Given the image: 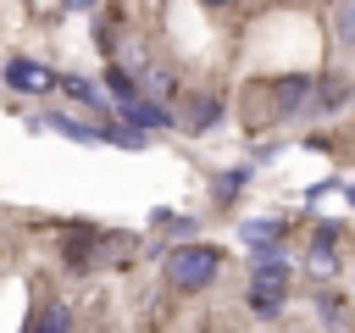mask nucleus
I'll list each match as a JSON object with an SVG mask.
<instances>
[{"label": "nucleus", "mask_w": 355, "mask_h": 333, "mask_svg": "<svg viewBox=\"0 0 355 333\" xmlns=\"http://www.w3.org/2000/svg\"><path fill=\"white\" fill-rule=\"evenodd\" d=\"M250 94H255V100H266V105H261V117H266V122H294V117H311L316 78H311V72H283V78H261Z\"/></svg>", "instance_id": "nucleus-1"}, {"label": "nucleus", "mask_w": 355, "mask_h": 333, "mask_svg": "<svg viewBox=\"0 0 355 333\" xmlns=\"http://www.w3.org/2000/svg\"><path fill=\"white\" fill-rule=\"evenodd\" d=\"M222 278V250L216 244H178L166 250V283L178 294H200Z\"/></svg>", "instance_id": "nucleus-2"}, {"label": "nucleus", "mask_w": 355, "mask_h": 333, "mask_svg": "<svg viewBox=\"0 0 355 333\" xmlns=\"http://www.w3.org/2000/svg\"><path fill=\"white\" fill-rule=\"evenodd\" d=\"M288 305V261L272 255V261H255L250 272V311L255 316H277Z\"/></svg>", "instance_id": "nucleus-3"}, {"label": "nucleus", "mask_w": 355, "mask_h": 333, "mask_svg": "<svg viewBox=\"0 0 355 333\" xmlns=\"http://www.w3.org/2000/svg\"><path fill=\"white\" fill-rule=\"evenodd\" d=\"M338 239H344V228H338V222H316V228H311L305 266H311V278H316V283L338 278Z\"/></svg>", "instance_id": "nucleus-4"}, {"label": "nucleus", "mask_w": 355, "mask_h": 333, "mask_svg": "<svg viewBox=\"0 0 355 333\" xmlns=\"http://www.w3.org/2000/svg\"><path fill=\"white\" fill-rule=\"evenodd\" d=\"M239 233H244V244L255 250V261H272V255H283V233H288V228H283V216H255V222H244Z\"/></svg>", "instance_id": "nucleus-5"}, {"label": "nucleus", "mask_w": 355, "mask_h": 333, "mask_svg": "<svg viewBox=\"0 0 355 333\" xmlns=\"http://www.w3.org/2000/svg\"><path fill=\"white\" fill-rule=\"evenodd\" d=\"M6 83H11V89H28V94H50V89H61V78H55L50 67H39V61H22V56L6 67Z\"/></svg>", "instance_id": "nucleus-6"}, {"label": "nucleus", "mask_w": 355, "mask_h": 333, "mask_svg": "<svg viewBox=\"0 0 355 333\" xmlns=\"http://www.w3.org/2000/svg\"><path fill=\"white\" fill-rule=\"evenodd\" d=\"M33 128H50V133H67V139H78V144H111V128L100 122H72V117H61V111H50V117H39Z\"/></svg>", "instance_id": "nucleus-7"}, {"label": "nucleus", "mask_w": 355, "mask_h": 333, "mask_svg": "<svg viewBox=\"0 0 355 333\" xmlns=\"http://www.w3.org/2000/svg\"><path fill=\"white\" fill-rule=\"evenodd\" d=\"M349 105V78H316V100H311V117H333V111H344Z\"/></svg>", "instance_id": "nucleus-8"}, {"label": "nucleus", "mask_w": 355, "mask_h": 333, "mask_svg": "<svg viewBox=\"0 0 355 333\" xmlns=\"http://www.w3.org/2000/svg\"><path fill=\"white\" fill-rule=\"evenodd\" d=\"M222 122V94H189V111H183V128L189 133H205Z\"/></svg>", "instance_id": "nucleus-9"}, {"label": "nucleus", "mask_w": 355, "mask_h": 333, "mask_svg": "<svg viewBox=\"0 0 355 333\" xmlns=\"http://www.w3.org/2000/svg\"><path fill=\"white\" fill-rule=\"evenodd\" d=\"M67 261L72 266H94L100 261V250H105V233H94V228H78V233H67Z\"/></svg>", "instance_id": "nucleus-10"}, {"label": "nucleus", "mask_w": 355, "mask_h": 333, "mask_svg": "<svg viewBox=\"0 0 355 333\" xmlns=\"http://www.w3.org/2000/svg\"><path fill=\"white\" fill-rule=\"evenodd\" d=\"M244 183H250V166H227V172L211 178V200H216V205H233Z\"/></svg>", "instance_id": "nucleus-11"}, {"label": "nucleus", "mask_w": 355, "mask_h": 333, "mask_svg": "<svg viewBox=\"0 0 355 333\" xmlns=\"http://www.w3.org/2000/svg\"><path fill=\"white\" fill-rule=\"evenodd\" d=\"M61 89H67L78 105H89V111H105V105H111V100L100 94V83H89V78H72V72H67V78H61Z\"/></svg>", "instance_id": "nucleus-12"}, {"label": "nucleus", "mask_w": 355, "mask_h": 333, "mask_svg": "<svg viewBox=\"0 0 355 333\" xmlns=\"http://www.w3.org/2000/svg\"><path fill=\"white\" fill-rule=\"evenodd\" d=\"M333 39L355 50V0H333Z\"/></svg>", "instance_id": "nucleus-13"}, {"label": "nucleus", "mask_w": 355, "mask_h": 333, "mask_svg": "<svg viewBox=\"0 0 355 333\" xmlns=\"http://www.w3.org/2000/svg\"><path fill=\"white\" fill-rule=\"evenodd\" d=\"M316 316H322V327H338V322H344V300L322 289V294H316Z\"/></svg>", "instance_id": "nucleus-14"}, {"label": "nucleus", "mask_w": 355, "mask_h": 333, "mask_svg": "<svg viewBox=\"0 0 355 333\" xmlns=\"http://www.w3.org/2000/svg\"><path fill=\"white\" fill-rule=\"evenodd\" d=\"M33 333H67V305H44V316L33 322Z\"/></svg>", "instance_id": "nucleus-15"}, {"label": "nucleus", "mask_w": 355, "mask_h": 333, "mask_svg": "<svg viewBox=\"0 0 355 333\" xmlns=\"http://www.w3.org/2000/svg\"><path fill=\"white\" fill-rule=\"evenodd\" d=\"M67 11H89V6H100V0H61Z\"/></svg>", "instance_id": "nucleus-16"}, {"label": "nucleus", "mask_w": 355, "mask_h": 333, "mask_svg": "<svg viewBox=\"0 0 355 333\" xmlns=\"http://www.w3.org/2000/svg\"><path fill=\"white\" fill-rule=\"evenodd\" d=\"M200 6H205V11H222V6H233V0H200Z\"/></svg>", "instance_id": "nucleus-17"}, {"label": "nucleus", "mask_w": 355, "mask_h": 333, "mask_svg": "<svg viewBox=\"0 0 355 333\" xmlns=\"http://www.w3.org/2000/svg\"><path fill=\"white\" fill-rule=\"evenodd\" d=\"M344 194H349V205H355V183H349V189H344Z\"/></svg>", "instance_id": "nucleus-18"}]
</instances>
